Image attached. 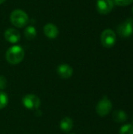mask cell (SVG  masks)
I'll return each mask as SVG.
<instances>
[{"label": "cell", "instance_id": "cell-3", "mask_svg": "<svg viewBox=\"0 0 133 134\" xmlns=\"http://www.w3.org/2000/svg\"><path fill=\"white\" fill-rule=\"evenodd\" d=\"M101 43L105 48H111L115 45L116 35L111 29H106L101 34Z\"/></svg>", "mask_w": 133, "mask_h": 134}, {"label": "cell", "instance_id": "cell-1", "mask_svg": "<svg viewBox=\"0 0 133 134\" xmlns=\"http://www.w3.org/2000/svg\"><path fill=\"white\" fill-rule=\"evenodd\" d=\"M24 57V50L20 46H13L6 51L5 59L11 64L20 63Z\"/></svg>", "mask_w": 133, "mask_h": 134}, {"label": "cell", "instance_id": "cell-19", "mask_svg": "<svg viewBox=\"0 0 133 134\" xmlns=\"http://www.w3.org/2000/svg\"><path fill=\"white\" fill-rule=\"evenodd\" d=\"M132 12H133V8H132Z\"/></svg>", "mask_w": 133, "mask_h": 134}, {"label": "cell", "instance_id": "cell-4", "mask_svg": "<svg viewBox=\"0 0 133 134\" xmlns=\"http://www.w3.org/2000/svg\"><path fill=\"white\" fill-rule=\"evenodd\" d=\"M111 109H112V103L107 97H104L101 100H100L96 108V113L101 117H104L107 115L111 112Z\"/></svg>", "mask_w": 133, "mask_h": 134}, {"label": "cell", "instance_id": "cell-17", "mask_svg": "<svg viewBox=\"0 0 133 134\" xmlns=\"http://www.w3.org/2000/svg\"><path fill=\"white\" fill-rule=\"evenodd\" d=\"M7 86V80L6 79L2 76L0 75V90H4Z\"/></svg>", "mask_w": 133, "mask_h": 134}, {"label": "cell", "instance_id": "cell-10", "mask_svg": "<svg viewBox=\"0 0 133 134\" xmlns=\"http://www.w3.org/2000/svg\"><path fill=\"white\" fill-rule=\"evenodd\" d=\"M43 31H44V34L45 35V36L51 39L56 38L59 35V30L57 27L52 23L46 24L43 27Z\"/></svg>", "mask_w": 133, "mask_h": 134}, {"label": "cell", "instance_id": "cell-7", "mask_svg": "<svg viewBox=\"0 0 133 134\" xmlns=\"http://www.w3.org/2000/svg\"><path fill=\"white\" fill-rule=\"evenodd\" d=\"M114 8L113 0H97L96 9L100 14H107Z\"/></svg>", "mask_w": 133, "mask_h": 134}, {"label": "cell", "instance_id": "cell-5", "mask_svg": "<svg viewBox=\"0 0 133 134\" xmlns=\"http://www.w3.org/2000/svg\"><path fill=\"white\" fill-rule=\"evenodd\" d=\"M118 33L122 38H128L133 33V19L128 18L118 27Z\"/></svg>", "mask_w": 133, "mask_h": 134}, {"label": "cell", "instance_id": "cell-14", "mask_svg": "<svg viewBox=\"0 0 133 134\" xmlns=\"http://www.w3.org/2000/svg\"><path fill=\"white\" fill-rule=\"evenodd\" d=\"M119 134H133V125L125 124L120 129Z\"/></svg>", "mask_w": 133, "mask_h": 134}, {"label": "cell", "instance_id": "cell-6", "mask_svg": "<svg viewBox=\"0 0 133 134\" xmlns=\"http://www.w3.org/2000/svg\"><path fill=\"white\" fill-rule=\"evenodd\" d=\"M24 106L29 110L38 109L41 104L40 99L34 94H27L24 97L22 100Z\"/></svg>", "mask_w": 133, "mask_h": 134}, {"label": "cell", "instance_id": "cell-12", "mask_svg": "<svg viewBox=\"0 0 133 134\" xmlns=\"http://www.w3.org/2000/svg\"><path fill=\"white\" fill-rule=\"evenodd\" d=\"M127 115L124 111L122 110H118L115 111L113 113V119L114 122H118V123H122L125 122L127 120Z\"/></svg>", "mask_w": 133, "mask_h": 134}, {"label": "cell", "instance_id": "cell-20", "mask_svg": "<svg viewBox=\"0 0 133 134\" xmlns=\"http://www.w3.org/2000/svg\"><path fill=\"white\" fill-rule=\"evenodd\" d=\"M71 134H74V133H71Z\"/></svg>", "mask_w": 133, "mask_h": 134}, {"label": "cell", "instance_id": "cell-9", "mask_svg": "<svg viewBox=\"0 0 133 134\" xmlns=\"http://www.w3.org/2000/svg\"><path fill=\"white\" fill-rule=\"evenodd\" d=\"M56 71H57V74L59 75V76L62 79H69L73 75L72 68L67 64H60L57 67Z\"/></svg>", "mask_w": 133, "mask_h": 134}, {"label": "cell", "instance_id": "cell-15", "mask_svg": "<svg viewBox=\"0 0 133 134\" xmlns=\"http://www.w3.org/2000/svg\"><path fill=\"white\" fill-rule=\"evenodd\" d=\"M8 96L4 92L0 91V109L4 108L8 104Z\"/></svg>", "mask_w": 133, "mask_h": 134}, {"label": "cell", "instance_id": "cell-18", "mask_svg": "<svg viewBox=\"0 0 133 134\" xmlns=\"http://www.w3.org/2000/svg\"><path fill=\"white\" fill-rule=\"evenodd\" d=\"M5 0H0V4H2V3H3L4 2H5Z\"/></svg>", "mask_w": 133, "mask_h": 134}, {"label": "cell", "instance_id": "cell-13", "mask_svg": "<svg viewBox=\"0 0 133 134\" xmlns=\"http://www.w3.org/2000/svg\"><path fill=\"white\" fill-rule=\"evenodd\" d=\"M36 35H37V31L34 26H28L26 27L24 31V36L27 39L32 40L36 37Z\"/></svg>", "mask_w": 133, "mask_h": 134}, {"label": "cell", "instance_id": "cell-11", "mask_svg": "<svg viewBox=\"0 0 133 134\" xmlns=\"http://www.w3.org/2000/svg\"><path fill=\"white\" fill-rule=\"evenodd\" d=\"M73 126H74V123H73V120L69 118V117H65L63 118L61 122H60V130L65 133H68L70 132L72 128H73Z\"/></svg>", "mask_w": 133, "mask_h": 134}, {"label": "cell", "instance_id": "cell-8", "mask_svg": "<svg viewBox=\"0 0 133 134\" xmlns=\"http://www.w3.org/2000/svg\"><path fill=\"white\" fill-rule=\"evenodd\" d=\"M5 38L7 42L10 43H17L20 39V32L13 28H9L5 31Z\"/></svg>", "mask_w": 133, "mask_h": 134}, {"label": "cell", "instance_id": "cell-2", "mask_svg": "<svg viewBox=\"0 0 133 134\" xmlns=\"http://www.w3.org/2000/svg\"><path fill=\"white\" fill-rule=\"evenodd\" d=\"M10 21L16 27H24L29 22L28 15L21 9H15L10 14Z\"/></svg>", "mask_w": 133, "mask_h": 134}, {"label": "cell", "instance_id": "cell-16", "mask_svg": "<svg viewBox=\"0 0 133 134\" xmlns=\"http://www.w3.org/2000/svg\"><path fill=\"white\" fill-rule=\"evenodd\" d=\"M114 3L119 6H127L133 2V0H114Z\"/></svg>", "mask_w": 133, "mask_h": 134}]
</instances>
